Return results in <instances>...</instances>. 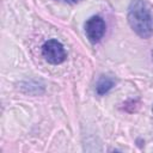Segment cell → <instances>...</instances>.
Returning a JSON list of instances; mask_svg holds the SVG:
<instances>
[{"label":"cell","mask_w":153,"mask_h":153,"mask_svg":"<svg viewBox=\"0 0 153 153\" xmlns=\"http://www.w3.org/2000/svg\"><path fill=\"white\" fill-rule=\"evenodd\" d=\"M57 1H62V2H67V4H75L79 0H57Z\"/></svg>","instance_id":"5"},{"label":"cell","mask_w":153,"mask_h":153,"mask_svg":"<svg viewBox=\"0 0 153 153\" xmlns=\"http://www.w3.org/2000/svg\"><path fill=\"white\" fill-rule=\"evenodd\" d=\"M42 55L45 61L51 65H60L67 57V53L62 43L57 39H48L42 45Z\"/></svg>","instance_id":"2"},{"label":"cell","mask_w":153,"mask_h":153,"mask_svg":"<svg viewBox=\"0 0 153 153\" xmlns=\"http://www.w3.org/2000/svg\"><path fill=\"white\" fill-rule=\"evenodd\" d=\"M128 23L141 38L153 35V16L145 0H131L128 7Z\"/></svg>","instance_id":"1"},{"label":"cell","mask_w":153,"mask_h":153,"mask_svg":"<svg viewBox=\"0 0 153 153\" xmlns=\"http://www.w3.org/2000/svg\"><path fill=\"white\" fill-rule=\"evenodd\" d=\"M85 27V33L91 43H98L105 35V22L102 17L99 16H92L88 18L84 25Z\"/></svg>","instance_id":"3"},{"label":"cell","mask_w":153,"mask_h":153,"mask_svg":"<svg viewBox=\"0 0 153 153\" xmlns=\"http://www.w3.org/2000/svg\"><path fill=\"white\" fill-rule=\"evenodd\" d=\"M152 114H153V106H152Z\"/></svg>","instance_id":"6"},{"label":"cell","mask_w":153,"mask_h":153,"mask_svg":"<svg viewBox=\"0 0 153 153\" xmlns=\"http://www.w3.org/2000/svg\"><path fill=\"white\" fill-rule=\"evenodd\" d=\"M116 84L115 78L110 76V75H100L96 82V92L99 96H103L105 93H108Z\"/></svg>","instance_id":"4"}]
</instances>
